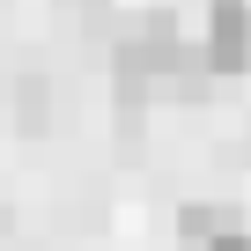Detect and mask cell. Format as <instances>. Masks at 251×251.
Listing matches in <instances>:
<instances>
[{
  "mask_svg": "<svg viewBox=\"0 0 251 251\" xmlns=\"http://www.w3.org/2000/svg\"><path fill=\"white\" fill-rule=\"evenodd\" d=\"M15 118H23V133H45V118H52V89H45V74H23V89H15Z\"/></svg>",
  "mask_w": 251,
  "mask_h": 251,
  "instance_id": "3",
  "label": "cell"
},
{
  "mask_svg": "<svg viewBox=\"0 0 251 251\" xmlns=\"http://www.w3.org/2000/svg\"><path fill=\"white\" fill-rule=\"evenodd\" d=\"M222 229H236V214H229V207H214V200H192V207L177 214V236H185L192 251H207Z\"/></svg>",
  "mask_w": 251,
  "mask_h": 251,
  "instance_id": "2",
  "label": "cell"
},
{
  "mask_svg": "<svg viewBox=\"0 0 251 251\" xmlns=\"http://www.w3.org/2000/svg\"><path fill=\"white\" fill-rule=\"evenodd\" d=\"M207 74H251V0H207Z\"/></svg>",
  "mask_w": 251,
  "mask_h": 251,
  "instance_id": "1",
  "label": "cell"
},
{
  "mask_svg": "<svg viewBox=\"0 0 251 251\" xmlns=\"http://www.w3.org/2000/svg\"><path fill=\"white\" fill-rule=\"evenodd\" d=\"M207 251H251V229H222V236H214Z\"/></svg>",
  "mask_w": 251,
  "mask_h": 251,
  "instance_id": "4",
  "label": "cell"
}]
</instances>
